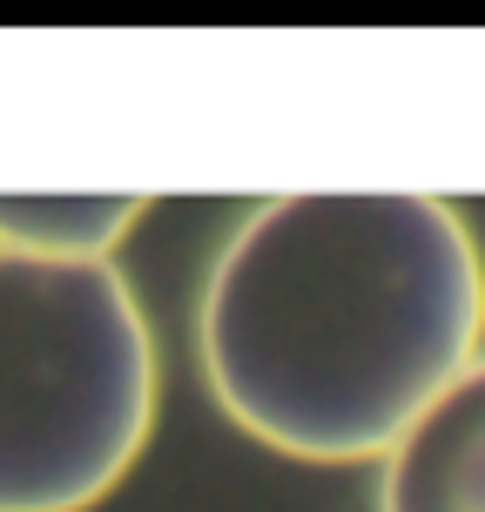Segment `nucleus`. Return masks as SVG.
<instances>
[{"mask_svg": "<svg viewBox=\"0 0 485 512\" xmlns=\"http://www.w3.org/2000/svg\"><path fill=\"white\" fill-rule=\"evenodd\" d=\"M479 351V236L418 189L256 203L196 304V358L223 418L310 465L384 459Z\"/></svg>", "mask_w": 485, "mask_h": 512, "instance_id": "f257e3e1", "label": "nucleus"}, {"mask_svg": "<svg viewBox=\"0 0 485 512\" xmlns=\"http://www.w3.org/2000/svg\"><path fill=\"white\" fill-rule=\"evenodd\" d=\"M162 364L115 263L0 250V512H88L155 432Z\"/></svg>", "mask_w": 485, "mask_h": 512, "instance_id": "f03ea898", "label": "nucleus"}, {"mask_svg": "<svg viewBox=\"0 0 485 512\" xmlns=\"http://www.w3.org/2000/svg\"><path fill=\"white\" fill-rule=\"evenodd\" d=\"M378 512H485V351L378 459Z\"/></svg>", "mask_w": 485, "mask_h": 512, "instance_id": "7ed1b4c3", "label": "nucleus"}, {"mask_svg": "<svg viewBox=\"0 0 485 512\" xmlns=\"http://www.w3.org/2000/svg\"><path fill=\"white\" fill-rule=\"evenodd\" d=\"M142 209V196H0V250L108 263Z\"/></svg>", "mask_w": 485, "mask_h": 512, "instance_id": "20e7f679", "label": "nucleus"}]
</instances>
